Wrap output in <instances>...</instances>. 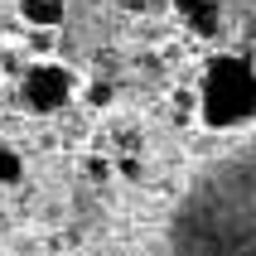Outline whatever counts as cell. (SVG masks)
<instances>
[{
    "instance_id": "1",
    "label": "cell",
    "mask_w": 256,
    "mask_h": 256,
    "mask_svg": "<svg viewBox=\"0 0 256 256\" xmlns=\"http://www.w3.org/2000/svg\"><path fill=\"white\" fill-rule=\"evenodd\" d=\"M164 246L170 256H256V145L208 164L179 194Z\"/></svg>"
},
{
    "instance_id": "2",
    "label": "cell",
    "mask_w": 256,
    "mask_h": 256,
    "mask_svg": "<svg viewBox=\"0 0 256 256\" xmlns=\"http://www.w3.org/2000/svg\"><path fill=\"white\" fill-rule=\"evenodd\" d=\"M194 112L208 130H246L256 121V58L213 54L194 82Z\"/></svg>"
},
{
    "instance_id": "3",
    "label": "cell",
    "mask_w": 256,
    "mask_h": 256,
    "mask_svg": "<svg viewBox=\"0 0 256 256\" xmlns=\"http://www.w3.org/2000/svg\"><path fill=\"white\" fill-rule=\"evenodd\" d=\"M82 97V82L68 63L58 58H34L20 68V106L29 116H58Z\"/></svg>"
},
{
    "instance_id": "4",
    "label": "cell",
    "mask_w": 256,
    "mask_h": 256,
    "mask_svg": "<svg viewBox=\"0 0 256 256\" xmlns=\"http://www.w3.org/2000/svg\"><path fill=\"white\" fill-rule=\"evenodd\" d=\"M170 14L194 39H218L222 34V0H170Z\"/></svg>"
},
{
    "instance_id": "5",
    "label": "cell",
    "mask_w": 256,
    "mask_h": 256,
    "mask_svg": "<svg viewBox=\"0 0 256 256\" xmlns=\"http://www.w3.org/2000/svg\"><path fill=\"white\" fill-rule=\"evenodd\" d=\"M14 14L34 34H54V29L68 24V0H14Z\"/></svg>"
},
{
    "instance_id": "6",
    "label": "cell",
    "mask_w": 256,
    "mask_h": 256,
    "mask_svg": "<svg viewBox=\"0 0 256 256\" xmlns=\"http://www.w3.org/2000/svg\"><path fill=\"white\" fill-rule=\"evenodd\" d=\"M20 179H24V155H20L10 140H0V188L20 184Z\"/></svg>"
},
{
    "instance_id": "7",
    "label": "cell",
    "mask_w": 256,
    "mask_h": 256,
    "mask_svg": "<svg viewBox=\"0 0 256 256\" xmlns=\"http://www.w3.org/2000/svg\"><path fill=\"white\" fill-rule=\"evenodd\" d=\"M82 102L92 106V112H112L116 106V87L106 82V78H92V82L82 87Z\"/></svg>"
},
{
    "instance_id": "8",
    "label": "cell",
    "mask_w": 256,
    "mask_h": 256,
    "mask_svg": "<svg viewBox=\"0 0 256 256\" xmlns=\"http://www.w3.org/2000/svg\"><path fill=\"white\" fill-rule=\"evenodd\" d=\"M121 10H130V14H155V10H170V0H116Z\"/></svg>"
}]
</instances>
